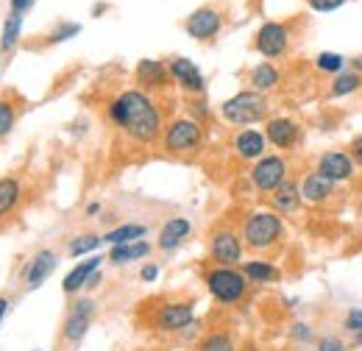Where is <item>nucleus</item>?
I'll return each mask as SVG.
<instances>
[{
	"instance_id": "nucleus-12",
	"label": "nucleus",
	"mask_w": 362,
	"mask_h": 351,
	"mask_svg": "<svg viewBox=\"0 0 362 351\" xmlns=\"http://www.w3.org/2000/svg\"><path fill=\"white\" fill-rule=\"evenodd\" d=\"M262 132L268 137V145L279 154H290L304 142V126L290 115H271Z\"/></svg>"
},
{
	"instance_id": "nucleus-34",
	"label": "nucleus",
	"mask_w": 362,
	"mask_h": 351,
	"mask_svg": "<svg viewBox=\"0 0 362 351\" xmlns=\"http://www.w3.org/2000/svg\"><path fill=\"white\" fill-rule=\"evenodd\" d=\"M290 338H293L298 346H310V343H315L317 340L315 326L307 323V321H296V323H290Z\"/></svg>"
},
{
	"instance_id": "nucleus-37",
	"label": "nucleus",
	"mask_w": 362,
	"mask_h": 351,
	"mask_svg": "<svg viewBox=\"0 0 362 351\" xmlns=\"http://www.w3.org/2000/svg\"><path fill=\"white\" fill-rule=\"evenodd\" d=\"M343 329L346 335H360L362 332V307H351L343 315Z\"/></svg>"
},
{
	"instance_id": "nucleus-1",
	"label": "nucleus",
	"mask_w": 362,
	"mask_h": 351,
	"mask_svg": "<svg viewBox=\"0 0 362 351\" xmlns=\"http://www.w3.org/2000/svg\"><path fill=\"white\" fill-rule=\"evenodd\" d=\"M106 120L123 134L129 142L151 148L162 142L165 134V112L156 100V95L139 87L117 89L106 100Z\"/></svg>"
},
{
	"instance_id": "nucleus-31",
	"label": "nucleus",
	"mask_w": 362,
	"mask_h": 351,
	"mask_svg": "<svg viewBox=\"0 0 362 351\" xmlns=\"http://www.w3.org/2000/svg\"><path fill=\"white\" fill-rule=\"evenodd\" d=\"M100 246H103V234L87 231V234H78V237H73V240L67 243V254H70L73 260H78V257H92Z\"/></svg>"
},
{
	"instance_id": "nucleus-24",
	"label": "nucleus",
	"mask_w": 362,
	"mask_h": 351,
	"mask_svg": "<svg viewBox=\"0 0 362 351\" xmlns=\"http://www.w3.org/2000/svg\"><path fill=\"white\" fill-rule=\"evenodd\" d=\"M192 234V220L189 218H168L162 223V229H159V237H156V246L162 248V251H176L181 248L184 243H187V237Z\"/></svg>"
},
{
	"instance_id": "nucleus-10",
	"label": "nucleus",
	"mask_w": 362,
	"mask_h": 351,
	"mask_svg": "<svg viewBox=\"0 0 362 351\" xmlns=\"http://www.w3.org/2000/svg\"><path fill=\"white\" fill-rule=\"evenodd\" d=\"M226 6L221 3H206V6H198L195 11L187 14L184 20V31L195 40V42H215L221 37V31L226 28Z\"/></svg>"
},
{
	"instance_id": "nucleus-46",
	"label": "nucleus",
	"mask_w": 362,
	"mask_h": 351,
	"mask_svg": "<svg viewBox=\"0 0 362 351\" xmlns=\"http://www.w3.org/2000/svg\"><path fill=\"white\" fill-rule=\"evenodd\" d=\"M106 8H109V6H106V3H95V6H92V14H95V17H98V14H103V11H106Z\"/></svg>"
},
{
	"instance_id": "nucleus-15",
	"label": "nucleus",
	"mask_w": 362,
	"mask_h": 351,
	"mask_svg": "<svg viewBox=\"0 0 362 351\" xmlns=\"http://www.w3.org/2000/svg\"><path fill=\"white\" fill-rule=\"evenodd\" d=\"M134 81L136 87L151 92V95H162L173 87L168 62H162V59H139L134 67Z\"/></svg>"
},
{
	"instance_id": "nucleus-26",
	"label": "nucleus",
	"mask_w": 362,
	"mask_h": 351,
	"mask_svg": "<svg viewBox=\"0 0 362 351\" xmlns=\"http://www.w3.org/2000/svg\"><path fill=\"white\" fill-rule=\"evenodd\" d=\"M357 92H362V76L349 67V70H343L340 76H334V79L329 81L326 98H329V100H343V98H351V95H357Z\"/></svg>"
},
{
	"instance_id": "nucleus-28",
	"label": "nucleus",
	"mask_w": 362,
	"mask_h": 351,
	"mask_svg": "<svg viewBox=\"0 0 362 351\" xmlns=\"http://www.w3.org/2000/svg\"><path fill=\"white\" fill-rule=\"evenodd\" d=\"M148 234V226L145 223H120L115 229H109L103 234V243L109 246H123V243H136V240H145Z\"/></svg>"
},
{
	"instance_id": "nucleus-4",
	"label": "nucleus",
	"mask_w": 362,
	"mask_h": 351,
	"mask_svg": "<svg viewBox=\"0 0 362 351\" xmlns=\"http://www.w3.org/2000/svg\"><path fill=\"white\" fill-rule=\"evenodd\" d=\"M162 151L173 159H192L204 151L206 145V129L204 123H198L189 115H179L173 120H168L165 134H162Z\"/></svg>"
},
{
	"instance_id": "nucleus-29",
	"label": "nucleus",
	"mask_w": 362,
	"mask_h": 351,
	"mask_svg": "<svg viewBox=\"0 0 362 351\" xmlns=\"http://www.w3.org/2000/svg\"><path fill=\"white\" fill-rule=\"evenodd\" d=\"M313 67H315L320 76H340L343 70H349V59L343 53H334V50H320L315 59H313Z\"/></svg>"
},
{
	"instance_id": "nucleus-2",
	"label": "nucleus",
	"mask_w": 362,
	"mask_h": 351,
	"mask_svg": "<svg viewBox=\"0 0 362 351\" xmlns=\"http://www.w3.org/2000/svg\"><path fill=\"white\" fill-rule=\"evenodd\" d=\"M240 234H243L245 251H251L254 257H268L284 246L287 223H284V215H279L271 207L248 209L243 223H240Z\"/></svg>"
},
{
	"instance_id": "nucleus-50",
	"label": "nucleus",
	"mask_w": 362,
	"mask_h": 351,
	"mask_svg": "<svg viewBox=\"0 0 362 351\" xmlns=\"http://www.w3.org/2000/svg\"><path fill=\"white\" fill-rule=\"evenodd\" d=\"M360 98H362V92H360Z\"/></svg>"
},
{
	"instance_id": "nucleus-3",
	"label": "nucleus",
	"mask_w": 362,
	"mask_h": 351,
	"mask_svg": "<svg viewBox=\"0 0 362 351\" xmlns=\"http://www.w3.org/2000/svg\"><path fill=\"white\" fill-rule=\"evenodd\" d=\"M201 279H204V287L212 296V301L221 307H240L254 287L240 267H228V265L209 263L204 267Z\"/></svg>"
},
{
	"instance_id": "nucleus-35",
	"label": "nucleus",
	"mask_w": 362,
	"mask_h": 351,
	"mask_svg": "<svg viewBox=\"0 0 362 351\" xmlns=\"http://www.w3.org/2000/svg\"><path fill=\"white\" fill-rule=\"evenodd\" d=\"M187 115L195 117L198 123H206V120L212 117V109H209V103L204 100V95H201V98H187Z\"/></svg>"
},
{
	"instance_id": "nucleus-47",
	"label": "nucleus",
	"mask_w": 362,
	"mask_h": 351,
	"mask_svg": "<svg viewBox=\"0 0 362 351\" xmlns=\"http://www.w3.org/2000/svg\"><path fill=\"white\" fill-rule=\"evenodd\" d=\"M351 346H354V349H362V332L360 335H351Z\"/></svg>"
},
{
	"instance_id": "nucleus-17",
	"label": "nucleus",
	"mask_w": 362,
	"mask_h": 351,
	"mask_svg": "<svg viewBox=\"0 0 362 351\" xmlns=\"http://www.w3.org/2000/svg\"><path fill=\"white\" fill-rule=\"evenodd\" d=\"M298 184H301V198L310 207H329L340 195V187L334 181L323 178L317 171H307V173L298 178Z\"/></svg>"
},
{
	"instance_id": "nucleus-22",
	"label": "nucleus",
	"mask_w": 362,
	"mask_h": 351,
	"mask_svg": "<svg viewBox=\"0 0 362 351\" xmlns=\"http://www.w3.org/2000/svg\"><path fill=\"white\" fill-rule=\"evenodd\" d=\"M268 207L276 209L279 215H296V212L304 207L298 178H287L281 187H276L271 195H268Z\"/></svg>"
},
{
	"instance_id": "nucleus-48",
	"label": "nucleus",
	"mask_w": 362,
	"mask_h": 351,
	"mask_svg": "<svg viewBox=\"0 0 362 351\" xmlns=\"http://www.w3.org/2000/svg\"><path fill=\"white\" fill-rule=\"evenodd\" d=\"M0 70H3V50H0Z\"/></svg>"
},
{
	"instance_id": "nucleus-45",
	"label": "nucleus",
	"mask_w": 362,
	"mask_h": 351,
	"mask_svg": "<svg viewBox=\"0 0 362 351\" xmlns=\"http://www.w3.org/2000/svg\"><path fill=\"white\" fill-rule=\"evenodd\" d=\"M349 67L362 76V53H357V56H351V59H349Z\"/></svg>"
},
{
	"instance_id": "nucleus-44",
	"label": "nucleus",
	"mask_w": 362,
	"mask_h": 351,
	"mask_svg": "<svg viewBox=\"0 0 362 351\" xmlns=\"http://www.w3.org/2000/svg\"><path fill=\"white\" fill-rule=\"evenodd\" d=\"M100 282H103V273L98 270V273H92V279L87 282V287H84V290H95V287H100Z\"/></svg>"
},
{
	"instance_id": "nucleus-51",
	"label": "nucleus",
	"mask_w": 362,
	"mask_h": 351,
	"mask_svg": "<svg viewBox=\"0 0 362 351\" xmlns=\"http://www.w3.org/2000/svg\"><path fill=\"white\" fill-rule=\"evenodd\" d=\"M357 351H362V349H357Z\"/></svg>"
},
{
	"instance_id": "nucleus-27",
	"label": "nucleus",
	"mask_w": 362,
	"mask_h": 351,
	"mask_svg": "<svg viewBox=\"0 0 362 351\" xmlns=\"http://www.w3.org/2000/svg\"><path fill=\"white\" fill-rule=\"evenodd\" d=\"M195 351H240V343L228 329H209L198 338Z\"/></svg>"
},
{
	"instance_id": "nucleus-42",
	"label": "nucleus",
	"mask_w": 362,
	"mask_h": 351,
	"mask_svg": "<svg viewBox=\"0 0 362 351\" xmlns=\"http://www.w3.org/2000/svg\"><path fill=\"white\" fill-rule=\"evenodd\" d=\"M100 212H103V204H100V201H90L87 209H84L87 218H95V215H100Z\"/></svg>"
},
{
	"instance_id": "nucleus-30",
	"label": "nucleus",
	"mask_w": 362,
	"mask_h": 351,
	"mask_svg": "<svg viewBox=\"0 0 362 351\" xmlns=\"http://www.w3.org/2000/svg\"><path fill=\"white\" fill-rule=\"evenodd\" d=\"M20 34H23V14L8 11L6 20H3V31H0V50L11 53L20 45Z\"/></svg>"
},
{
	"instance_id": "nucleus-14",
	"label": "nucleus",
	"mask_w": 362,
	"mask_h": 351,
	"mask_svg": "<svg viewBox=\"0 0 362 351\" xmlns=\"http://www.w3.org/2000/svg\"><path fill=\"white\" fill-rule=\"evenodd\" d=\"M168 70L173 84L187 95V98H201L206 95V76L201 73V67L195 62H189L187 56H173L168 59Z\"/></svg>"
},
{
	"instance_id": "nucleus-9",
	"label": "nucleus",
	"mask_w": 362,
	"mask_h": 351,
	"mask_svg": "<svg viewBox=\"0 0 362 351\" xmlns=\"http://www.w3.org/2000/svg\"><path fill=\"white\" fill-rule=\"evenodd\" d=\"M293 168L287 154H265L248 168V181L259 195H271L276 187H281L287 178H293Z\"/></svg>"
},
{
	"instance_id": "nucleus-18",
	"label": "nucleus",
	"mask_w": 362,
	"mask_h": 351,
	"mask_svg": "<svg viewBox=\"0 0 362 351\" xmlns=\"http://www.w3.org/2000/svg\"><path fill=\"white\" fill-rule=\"evenodd\" d=\"M59 265V254L53 248H40L28 263L23 267V282H25V290H40L47 282V276L56 270Z\"/></svg>"
},
{
	"instance_id": "nucleus-39",
	"label": "nucleus",
	"mask_w": 362,
	"mask_h": 351,
	"mask_svg": "<svg viewBox=\"0 0 362 351\" xmlns=\"http://www.w3.org/2000/svg\"><path fill=\"white\" fill-rule=\"evenodd\" d=\"M159 279V265L156 263H145L139 267V282H145V284H153Z\"/></svg>"
},
{
	"instance_id": "nucleus-40",
	"label": "nucleus",
	"mask_w": 362,
	"mask_h": 351,
	"mask_svg": "<svg viewBox=\"0 0 362 351\" xmlns=\"http://www.w3.org/2000/svg\"><path fill=\"white\" fill-rule=\"evenodd\" d=\"M346 151L351 154V159L357 162V168H362V134L351 137V142H349V148H346Z\"/></svg>"
},
{
	"instance_id": "nucleus-41",
	"label": "nucleus",
	"mask_w": 362,
	"mask_h": 351,
	"mask_svg": "<svg viewBox=\"0 0 362 351\" xmlns=\"http://www.w3.org/2000/svg\"><path fill=\"white\" fill-rule=\"evenodd\" d=\"M34 3H37V0H11L8 6H11V11L25 14V11H31V8H34Z\"/></svg>"
},
{
	"instance_id": "nucleus-8",
	"label": "nucleus",
	"mask_w": 362,
	"mask_h": 351,
	"mask_svg": "<svg viewBox=\"0 0 362 351\" xmlns=\"http://www.w3.org/2000/svg\"><path fill=\"white\" fill-rule=\"evenodd\" d=\"M293 40H296L293 37V23H287V20H268L254 34V50L265 62H279V59L290 56Z\"/></svg>"
},
{
	"instance_id": "nucleus-25",
	"label": "nucleus",
	"mask_w": 362,
	"mask_h": 351,
	"mask_svg": "<svg viewBox=\"0 0 362 351\" xmlns=\"http://www.w3.org/2000/svg\"><path fill=\"white\" fill-rule=\"evenodd\" d=\"M151 251H153V246L148 240H136V243H123V246H109L106 260L112 265H129L145 260Z\"/></svg>"
},
{
	"instance_id": "nucleus-36",
	"label": "nucleus",
	"mask_w": 362,
	"mask_h": 351,
	"mask_svg": "<svg viewBox=\"0 0 362 351\" xmlns=\"http://www.w3.org/2000/svg\"><path fill=\"white\" fill-rule=\"evenodd\" d=\"M315 351H349V343L340 335H320L315 340Z\"/></svg>"
},
{
	"instance_id": "nucleus-49",
	"label": "nucleus",
	"mask_w": 362,
	"mask_h": 351,
	"mask_svg": "<svg viewBox=\"0 0 362 351\" xmlns=\"http://www.w3.org/2000/svg\"><path fill=\"white\" fill-rule=\"evenodd\" d=\"M34 351H40V349H34Z\"/></svg>"
},
{
	"instance_id": "nucleus-21",
	"label": "nucleus",
	"mask_w": 362,
	"mask_h": 351,
	"mask_svg": "<svg viewBox=\"0 0 362 351\" xmlns=\"http://www.w3.org/2000/svg\"><path fill=\"white\" fill-rule=\"evenodd\" d=\"M240 270L245 273V279L254 287H268V284H276V282L284 279L281 267L273 263V260H268V257H248V260H243Z\"/></svg>"
},
{
	"instance_id": "nucleus-7",
	"label": "nucleus",
	"mask_w": 362,
	"mask_h": 351,
	"mask_svg": "<svg viewBox=\"0 0 362 351\" xmlns=\"http://www.w3.org/2000/svg\"><path fill=\"white\" fill-rule=\"evenodd\" d=\"M206 248H209V263L212 265H228V267H240L245 260V243L240 229H234L231 223H218L209 229L206 237Z\"/></svg>"
},
{
	"instance_id": "nucleus-19",
	"label": "nucleus",
	"mask_w": 362,
	"mask_h": 351,
	"mask_svg": "<svg viewBox=\"0 0 362 351\" xmlns=\"http://www.w3.org/2000/svg\"><path fill=\"white\" fill-rule=\"evenodd\" d=\"M103 263H106V260H103L100 254H92V257H84L81 263H76L67 270V276L62 279V293H64V296H78V293L87 287L92 273H98Z\"/></svg>"
},
{
	"instance_id": "nucleus-20",
	"label": "nucleus",
	"mask_w": 362,
	"mask_h": 351,
	"mask_svg": "<svg viewBox=\"0 0 362 351\" xmlns=\"http://www.w3.org/2000/svg\"><path fill=\"white\" fill-rule=\"evenodd\" d=\"M245 84H248V89H254V92L271 95V92H276V89L284 84V73L273 62H257L254 67H248Z\"/></svg>"
},
{
	"instance_id": "nucleus-43",
	"label": "nucleus",
	"mask_w": 362,
	"mask_h": 351,
	"mask_svg": "<svg viewBox=\"0 0 362 351\" xmlns=\"http://www.w3.org/2000/svg\"><path fill=\"white\" fill-rule=\"evenodd\" d=\"M8 312H11V299H8V296H0V323L6 321Z\"/></svg>"
},
{
	"instance_id": "nucleus-38",
	"label": "nucleus",
	"mask_w": 362,
	"mask_h": 351,
	"mask_svg": "<svg viewBox=\"0 0 362 351\" xmlns=\"http://www.w3.org/2000/svg\"><path fill=\"white\" fill-rule=\"evenodd\" d=\"M349 0H307V8L315 14H332L337 8H343Z\"/></svg>"
},
{
	"instance_id": "nucleus-5",
	"label": "nucleus",
	"mask_w": 362,
	"mask_h": 351,
	"mask_svg": "<svg viewBox=\"0 0 362 351\" xmlns=\"http://www.w3.org/2000/svg\"><path fill=\"white\" fill-rule=\"evenodd\" d=\"M271 98L262 92H254V89H240L218 106L223 123L234 126V129H248V126L265 123L271 117Z\"/></svg>"
},
{
	"instance_id": "nucleus-13",
	"label": "nucleus",
	"mask_w": 362,
	"mask_h": 351,
	"mask_svg": "<svg viewBox=\"0 0 362 351\" xmlns=\"http://www.w3.org/2000/svg\"><path fill=\"white\" fill-rule=\"evenodd\" d=\"M313 171H317V173L323 176V178H329V181H334L337 187H340V184H351V181L357 178V173H360L357 162H354L351 154L343 151V148H332V151L317 154Z\"/></svg>"
},
{
	"instance_id": "nucleus-16",
	"label": "nucleus",
	"mask_w": 362,
	"mask_h": 351,
	"mask_svg": "<svg viewBox=\"0 0 362 351\" xmlns=\"http://www.w3.org/2000/svg\"><path fill=\"white\" fill-rule=\"evenodd\" d=\"M231 154L240 162L254 165L257 159H262L268 154V137L262 129H240L231 137Z\"/></svg>"
},
{
	"instance_id": "nucleus-33",
	"label": "nucleus",
	"mask_w": 362,
	"mask_h": 351,
	"mask_svg": "<svg viewBox=\"0 0 362 351\" xmlns=\"http://www.w3.org/2000/svg\"><path fill=\"white\" fill-rule=\"evenodd\" d=\"M17 103L11 98H0V139H6L17 126Z\"/></svg>"
},
{
	"instance_id": "nucleus-32",
	"label": "nucleus",
	"mask_w": 362,
	"mask_h": 351,
	"mask_svg": "<svg viewBox=\"0 0 362 351\" xmlns=\"http://www.w3.org/2000/svg\"><path fill=\"white\" fill-rule=\"evenodd\" d=\"M81 34V23H70V20H62L50 28V34L45 37L47 45H59V42H67V40H76Z\"/></svg>"
},
{
	"instance_id": "nucleus-11",
	"label": "nucleus",
	"mask_w": 362,
	"mask_h": 351,
	"mask_svg": "<svg viewBox=\"0 0 362 351\" xmlns=\"http://www.w3.org/2000/svg\"><path fill=\"white\" fill-rule=\"evenodd\" d=\"M95 312H98V301L90 299V296H78L70 304L67 315H64V323H62V332H59L62 343L78 346L87 338V332H90L92 321H95Z\"/></svg>"
},
{
	"instance_id": "nucleus-6",
	"label": "nucleus",
	"mask_w": 362,
	"mask_h": 351,
	"mask_svg": "<svg viewBox=\"0 0 362 351\" xmlns=\"http://www.w3.org/2000/svg\"><path fill=\"white\" fill-rule=\"evenodd\" d=\"M195 323V301L192 299H168L151 309L148 326L156 335H184Z\"/></svg>"
},
{
	"instance_id": "nucleus-23",
	"label": "nucleus",
	"mask_w": 362,
	"mask_h": 351,
	"mask_svg": "<svg viewBox=\"0 0 362 351\" xmlns=\"http://www.w3.org/2000/svg\"><path fill=\"white\" fill-rule=\"evenodd\" d=\"M25 198V187H23V178L14 173L0 176V223L17 215L20 204Z\"/></svg>"
}]
</instances>
